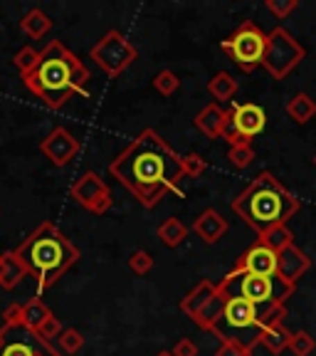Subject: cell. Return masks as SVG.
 Listing matches in <instances>:
<instances>
[{"label": "cell", "mask_w": 316, "mask_h": 356, "mask_svg": "<svg viewBox=\"0 0 316 356\" xmlns=\"http://www.w3.org/2000/svg\"><path fill=\"white\" fill-rule=\"evenodd\" d=\"M181 312L220 341H238L247 349L260 344L267 327L287 317L284 305H252L238 297H225L210 280L190 289L181 300Z\"/></svg>", "instance_id": "cell-1"}, {"label": "cell", "mask_w": 316, "mask_h": 356, "mask_svg": "<svg viewBox=\"0 0 316 356\" xmlns=\"http://www.w3.org/2000/svg\"><path fill=\"white\" fill-rule=\"evenodd\" d=\"M109 173L144 208H156L168 193H178L188 178L183 156L176 154L156 129H144L111 161Z\"/></svg>", "instance_id": "cell-2"}, {"label": "cell", "mask_w": 316, "mask_h": 356, "mask_svg": "<svg viewBox=\"0 0 316 356\" xmlns=\"http://www.w3.org/2000/svg\"><path fill=\"white\" fill-rule=\"evenodd\" d=\"M89 79L92 74L82 60L72 50H67L60 40L44 44L38 65L28 74H22V84L50 109H62L74 95H87Z\"/></svg>", "instance_id": "cell-3"}, {"label": "cell", "mask_w": 316, "mask_h": 356, "mask_svg": "<svg viewBox=\"0 0 316 356\" xmlns=\"http://www.w3.org/2000/svg\"><path fill=\"white\" fill-rule=\"evenodd\" d=\"M15 255L25 265L30 277L38 282V297L44 289L57 284V280L79 260V250L55 222L44 220L15 248Z\"/></svg>", "instance_id": "cell-4"}, {"label": "cell", "mask_w": 316, "mask_h": 356, "mask_svg": "<svg viewBox=\"0 0 316 356\" xmlns=\"http://www.w3.org/2000/svg\"><path fill=\"white\" fill-rule=\"evenodd\" d=\"M233 211L260 238L274 225H287L289 218L299 211V198L289 193L274 173L262 171L242 193L233 198Z\"/></svg>", "instance_id": "cell-5"}, {"label": "cell", "mask_w": 316, "mask_h": 356, "mask_svg": "<svg viewBox=\"0 0 316 356\" xmlns=\"http://www.w3.org/2000/svg\"><path fill=\"white\" fill-rule=\"evenodd\" d=\"M217 289L225 297H238V300H247L252 305H284L294 295L297 284L287 282L279 275L265 277V275H252L244 270H230L217 282Z\"/></svg>", "instance_id": "cell-6"}, {"label": "cell", "mask_w": 316, "mask_h": 356, "mask_svg": "<svg viewBox=\"0 0 316 356\" xmlns=\"http://www.w3.org/2000/svg\"><path fill=\"white\" fill-rule=\"evenodd\" d=\"M220 50L228 52V55L233 57V62L244 74H250V72H255V67H260L262 60H265L267 35L262 33L252 20H244L228 40H222Z\"/></svg>", "instance_id": "cell-7"}, {"label": "cell", "mask_w": 316, "mask_h": 356, "mask_svg": "<svg viewBox=\"0 0 316 356\" xmlns=\"http://www.w3.org/2000/svg\"><path fill=\"white\" fill-rule=\"evenodd\" d=\"M306 57V50L294 40V35L287 28L277 25L272 33L267 35V50L262 67L272 74L274 79H284L299 67V62Z\"/></svg>", "instance_id": "cell-8"}, {"label": "cell", "mask_w": 316, "mask_h": 356, "mask_svg": "<svg viewBox=\"0 0 316 356\" xmlns=\"http://www.w3.org/2000/svg\"><path fill=\"white\" fill-rule=\"evenodd\" d=\"M267 127V111L255 102H230L228 127L222 139L228 146H252V139L260 136Z\"/></svg>", "instance_id": "cell-9"}, {"label": "cell", "mask_w": 316, "mask_h": 356, "mask_svg": "<svg viewBox=\"0 0 316 356\" xmlns=\"http://www.w3.org/2000/svg\"><path fill=\"white\" fill-rule=\"evenodd\" d=\"M0 356H62L60 349L44 341L25 322H3L0 327Z\"/></svg>", "instance_id": "cell-10"}, {"label": "cell", "mask_w": 316, "mask_h": 356, "mask_svg": "<svg viewBox=\"0 0 316 356\" xmlns=\"http://www.w3.org/2000/svg\"><path fill=\"white\" fill-rule=\"evenodd\" d=\"M89 57H92L109 77H119V74L126 72L128 67L136 62L139 52H136V47H133L119 30H109V33L89 50Z\"/></svg>", "instance_id": "cell-11"}, {"label": "cell", "mask_w": 316, "mask_h": 356, "mask_svg": "<svg viewBox=\"0 0 316 356\" xmlns=\"http://www.w3.org/2000/svg\"><path fill=\"white\" fill-rule=\"evenodd\" d=\"M69 195L74 198L77 206L84 211L94 213V216H104L111 208V191L104 184V178L97 171H87L69 186Z\"/></svg>", "instance_id": "cell-12"}, {"label": "cell", "mask_w": 316, "mask_h": 356, "mask_svg": "<svg viewBox=\"0 0 316 356\" xmlns=\"http://www.w3.org/2000/svg\"><path fill=\"white\" fill-rule=\"evenodd\" d=\"M79 149H82V144H79V139L67 127H55L42 141H40L42 156L57 168L69 166V163L77 159Z\"/></svg>", "instance_id": "cell-13"}, {"label": "cell", "mask_w": 316, "mask_h": 356, "mask_svg": "<svg viewBox=\"0 0 316 356\" xmlns=\"http://www.w3.org/2000/svg\"><path fill=\"white\" fill-rule=\"evenodd\" d=\"M233 270H244V273H252V275L274 277V275H277V252L257 240L252 248H247V250L238 257Z\"/></svg>", "instance_id": "cell-14"}, {"label": "cell", "mask_w": 316, "mask_h": 356, "mask_svg": "<svg viewBox=\"0 0 316 356\" xmlns=\"http://www.w3.org/2000/svg\"><path fill=\"white\" fill-rule=\"evenodd\" d=\"M311 267V257L301 252L297 245H289L282 252H277V275L287 282L297 284Z\"/></svg>", "instance_id": "cell-15"}, {"label": "cell", "mask_w": 316, "mask_h": 356, "mask_svg": "<svg viewBox=\"0 0 316 356\" xmlns=\"http://www.w3.org/2000/svg\"><path fill=\"white\" fill-rule=\"evenodd\" d=\"M228 230H230L228 218H222L215 208H208V211H203L193 222V233L208 245L220 243V238H225V233H228Z\"/></svg>", "instance_id": "cell-16"}, {"label": "cell", "mask_w": 316, "mask_h": 356, "mask_svg": "<svg viewBox=\"0 0 316 356\" xmlns=\"http://www.w3.org/2000/svg\"><path fill=\"white\" fill-rule=\"evenodd\" d=\"M195 127H198V131L206 134L208 139H222L225 127H228V111L222 109L217 102H210L198 111Z\"/></svg>", "instance_id": "cell-17"}, {"label": "cell", "mask_w": 316, "mask_h": 356, "mask_svg": "<svg viewBox=\"0 0 316 356\" xmlns=\"http://www.w3.org/2000/svg\"><path fill=\"white\" fill-rule=\"evenodd\" d=\"M28 277V270L20 262V257L13 252H3L0 255V287L3 289H15L22 280Z\"/></svg>", "instance_id": "cell-18"}, {"label": "cell", "mask_w": 316, "mask_h": 356, "mask_svg": "<svg viewBox=\"0 0 316 356\" xmlns=\"http://www.w3.org/2000/svg\"><path fill=\"white\" fill-rule=\"evenodd\" d=\"M20 30H22V35H25V38L40 40L52 30V17L47 15L44 10H40V8H33L30 13H25V15H22Z\"/></svg>", "instance_id": "cell-19"}, {"label": "cell", "mask_w": 316, "mask_h": 356, "mask_svg": "<svg viewBox=\"0 0 316 356\" xmlns=\"http://www.w3.org/2000/svg\"><path fill=\"white\" fill-rule=\"evenodd\" d=\"M292 337H294V332H289L284 322H277V324H272V327L265 329L260 344L265 346V349L269 351L272 356H277V354H282L284 349H289V341H292Z\"/></svg>", "instance_id": "cell-20"}, {"label": "cell", "mask_w": 316, "mask_h": 356, "mask_svg": "<svg viewBox=\"0 0 316 356\" xmlns=\"http://www.w3.org/2000/svg\"><path fill=\"white\" fill-rule=\"evenodd\" d=\"M284 109H287L289 119H292L294 124H306V122H311V119L316 117V102L311 99L306 92H299V95L292 97Z\"/></svg>", "instance_id": "cell-21"}, {"label": "cell", "mask_w": 316, "mask_h": 356, "mask_svg": "<svg viewBox=\"0 0 316 356\" xmlns=\"http://www.w3.org/2000/svg\"><path fill=\"white\" fill-rule=\"evenodd\" d=\"M238 89H240V82L230 72H217L215 77L208 82V92H210L215 102H233L235 95H238Z\"/></svg>", "instance_id": "cell-22"}, {"label": "cell", "mask_w": 316, "mask_h": 356, "mask_svg": "<svg viewBox=\"0 0 316 356\" xmlns=\"http://www.w3.org/2000/svg\"><path fill=\"white\" fill-rule=\"evenodd\" d=\"M156 235H158V240H161L166 248L173 250V248H178V245L188 238V228L183 225L181 218H168V220H163L161 225L156 228Z\"/></svg>", "instance_id": "cell-23"}, {"label": "cell", "mask_w": 316, "mask_h": 356, "mask_svg": "<svg viewBox=\"0 0 316 356\" xmlns=\"http://www.w3.org/2000/svg\"><path fill=\"white\" fill-rule=\"evenodd\" d=\"M50 317H52V309L44 305L42 297H30V300L22 305V322L28 324L30 329L42 327Z\"/></svg>", "instance_id": "cell-24"}, {"label": "cell", "mask_w": 316, "mask_h": 356, "mask_svg": "<svg viewBox=\"0 0 316 356\" xmlns=\"http://www.w3.org/2000/svg\"><path fill=\"white\" fill-rule=\"evenodd\" d=\"M260 243L267 245V248H272L274 252H282L284 248L294 245V233L287 225H274V228H269L267 233L260 235Z\"/></svg>", "instance_id": "cell-25"}, {"label": "cell", "mask_w": 316, "mask_h": 356, "mask_svg": "<svg viewBox=\"0 0 316 356\" xmlns=\"http://www.w3.org/2000/svg\"><path fill=\"white\" fill-rule=\"evenodd\" d=\"M84 346V337L82 332H77V329H65V332L57 337V349H60V354H77V351H82Z\"/></svg>", "instance_id": "cell-26"}, {"label": "cell", "mask_w": 316, "mask_h": 356, "mask_svg": "<svg viewBox=\"0 0 316 356\" xmlns=\"http://www.w3.org/2000/svg\"><path fill=\"white\" fill-rule=\"evenodd\" d=\"M178 87H181V79H178L176 72H171V70H161V72L153 77V89L158 92L161 97H171L178 92Z\"/></svg>", "instance_id": "cell-27"}, {"label": "cell", "mask_w": 316, "mask_h": 356, "mask_svg": "<svg viewBox=\"0 0 316 356\" xmlns=\"http://www.w3.org/2000/svg\"><path fill=\"white\" fill-rule=\"evenodd\" d=\"M289 351L294 356H311L316 351V339L311 337L309 332H294V337H292V341H289Z\"/></svg>", "instance_id": "cell-28"}, {"label": "cell", "mask_w": 316, "mask_h": 356, "mask_svg": "<svg viewBox=\"0 0 316 356\" xmlns=\"http://www.w3.org/2000/svg\"><path fill=\"white\" fill-rule=\"evenodd\" d=\"M38 60H40V50H35V47L25 44V47H20V50L15 52V57H13V65L17 67V72H20V74H28L30 70L38 65Z\"/></svg>", "instance_id": "cell-29"}, {"label": "cell", "mask_w": 316, "mask_h": 356, "mask_svg": "<svg viewBox=\"0 0 316 356\" xmlns=\"http://www.w3.org/2000/svg\"><path fill=\"white\" fill-rule=\"evenodd\" d=\"M128 270L133 275H149L153 270V255L146 250H133L128 257Z\"/></svg>", "instance_id": "cell-30"}, {"label": "cell", "mask_w": 316, "mask_h": 356, "mask_svg": "<svg viewBox=\"0 0 316 356\" xmlns=\"http://www.w3.org/2000/svg\"><path fill=\"white\" fill-rule=\"evenodd\" d=\"M228 161L233 163L235 168H247L255 161V149H252V146H230Z\"/></svg>", "instance_id": "cell-31"}, {"label": "cell", "mask_w": 316, "mask_h": 356, "mask_svg": "<svg viewBox=\"0 0 316 356\" xmlns=\"http://www.w3.org/2000/svg\"><path fill=\"white\" fill-rule=\"evenodd\" d=\"M265 8L272 13L277 20H287V17L299 8V0H265Z\"/></svg>", "instance_id": "cell-32"}, {"label": "cell", "mask_w": 316, "mask_h": 356, "mask_svg": "<svg viewBox=\"0 0 316 356\" xmlns=\"http://www.w3.org/2000/svg\"><path fill=\"white\" fill-rule=\"evenodd\" d=\"M183 168H185V176L188 178H200L208 171V161L200 154H195L193 151V154L183 156Z\"/></svg>", "instance_id": "cell-33"}, {"label": "cell", "mask_w": 316, "mask_h": 356, "mask_svg": "<svg viewBox=\"0 0 316 356\" xmlns=\"http://www.w3.org/2000/svg\"><path fill=\"white\" fill-rule=\"evenodd\" d=\"M35 332H38L44 341H50V344H52V341H57V337H60V334L65 332V327H62V324H60V319H57L55 314H52V317L47 319V322H44L42 327H38V329H35Z\"/></svg>", "instance_id": "cell-34"}, {"label": "cell", "mask_w": 316, "mask_h": 356, "mask_svg": "<svg viewBox=\"0 0 316 356\" xmlns=\"http://www.w3.org/2000/svg\"><path fill=\"white\" fill-rule=\"evenodd\" d=\"M215 356H252V349L238 344V341H220Z\"/></svg>", "instance_id": "cell-35"}, {"label": "cell", "mask_w": 316, "mask_h": 356, "mask_svg": "<svg viewBox=\"0 0 316 356\" xmlns=\"http://www.w3.org/2000/svg\"><path fill=\"white\" fill-rule=\"evenodd\" d=\"M171 354L173 356H198V344H195L193 339H188V337H183V339H178L176 344H173Z\"/></svg>", "instance_id": "cell-36"}, {"label": "cell", "mask_w": 316, "mask_h": 356, "mask_svg": "<svg viewBox=\"0 0 316 356\" xmlns=\"http://www.w3.org/2000/svg\"><path fill=\"white\" fill-rule=\"evenodd\" d=\"M156 356H173V354H171V351H158Z\"/></svg>", "instance_id": "cell-37"}, {"label": "cell", "mask_w": 316, "mask_h": 356, "mask_svg": "<svg viewBox=\"0 0 316 356\" xmlns=\"http://www.w3.org/2000/svg\"><path fill=\"white\" fill-rule=\"evenodd\" d=\"M314 166H316V154H314Z\"/></svg>", "instance_id": "cell-38"}]
</instances>
